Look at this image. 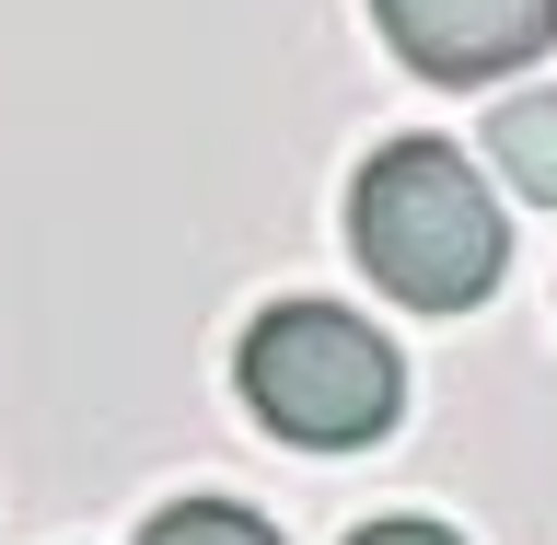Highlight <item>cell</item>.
Listing matches in <instances>:
<instances>
[{
	"label": "cell",
	"instance_id": "obj_2",
	"mask_svg": "<svg viewBox=\"0 0 557 545\" xmlns=\"http://www.w3.org/2000/svg\"><path fill=\"white\" fill-rule=\"evenodd\" d=\"M233 383H244V418L302 453H360L407 418V360L348 302H268L233 348Z\"/></svg>",
	"mask_w": 557,
	"mask_h": 545
},
{
	"label": "cell",
	"instance_id": "obj_6",
	"mask_svg": "<svg viewBox=\"0 0 557 545\" xmlns=\"http://www.w3.org/2000/svg\"><path fill=\"white\" fill-rule=\"evenodd\" d=\"M348 545H465L453 522H418V511H395V522H360Z\"/></svg>",
	"mask_w": 557,
	"mask_h": 545
},
{
	"label": "cell",
	"instance_id": "obj_3",
	"mask_svg": "<svg viewBox=\"0 0 557 545\" xmlns=\"http://www.w3.org/2000/svg\"><path fill=\"white\" fill-rule=\"evenodd\" d=\"M372 24L418 82H499L557 47V0H372Z\"/></svg>",
	"mask_w": 557,
	"mask_h": 545
},
{
	"label": "cell",
	"instance_id": "obj_4",
	"mask_svg": "<svg viewBox=\"0 0 557 545\" xmlns=\"http://www.w3.org/2000/svg\"><path fill=\"white\" fill-rule=\"evenodd\" d=\"M487 163L511 174V198L557 209V94H511L487 116Z\"/></svg>",
	"mask_w": 557,
	"mask_h": 545
},
{
	"label": "cell",
	"instance_id": "obj_5",
	"mask_svg": "<svg viewBox=\"0 0 557 545\" xmlns=\"http://www.w3.org/2000/svg\"><path fill=\"white\" fill-rule=\"evenodd\" d=\"M139 545H278V522L244 511V499H174V511H151Z\"/></svg>",
	"mask_w": 557,
	"mask_h": 545
},
{
	"label": "cell",
	"instance_id": "obj_1",
	"mask_svg": "<svg viewBox=\"0 0 557 545\" xmlns=\"http://www.w3.org/2000/svg\"><path fill=\"white\" fill-rule=\"evenodd\" d=\"M348 256L407 313H476L511 268V233H499L487 174L453 139H383L348 174Z\"/></svg>",
	"mask_w": 557,
	"mask_h": 545
}]
</instances>
